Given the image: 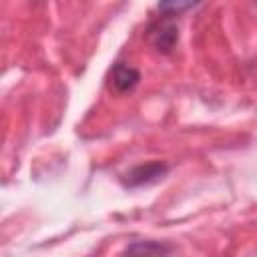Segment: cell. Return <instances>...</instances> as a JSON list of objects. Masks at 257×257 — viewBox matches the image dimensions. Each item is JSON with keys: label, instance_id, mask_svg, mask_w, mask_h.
<instances>
[{"label": "cell", "instance_id": "1", "mask_svg": "<svg viewBox=\"0 0 257 257\" xmlns=\"http://www.w3.org/2000/svg\"><path fill=\"white\" fill-rule=\"evenodd\" d=\"M167 173H169V165L167 163L153 161V163H145V165L133 167L128 173H124L120 177V181H122V185L126 189H137V187H145V185H153V183L161 181Z\"/></svg>", "mask_w": 257, "mask_h": 257}, {"label": "cell", "instance_id": "2", "mask_svg": "<svg viewBox=\"0 0 257 257\" xmlns=\"http://www.w3.org/2000/svg\"><path fill=\"white\" fill-rule=\"evenodd\" d=\"M149 42L151 46L157 50V52H163V54H169L175 44L179 42V28L175 22L171 20H159L155 22L151 28H149Z\"/></svg>", "mask_w": 257, "mask_h": 257}, {"label": "cell", "instance_id": "3", "mask_svg": "<svg viewBox=\"0 0 257 257\" xmlns=\"http://www.w3.org/2000/svg\"><path fill=\"white\" fill-rule=\"evenodd\" d=\"M141 80V72L131 66V64H124V62H116L112 68H110V86L116 90V92H128L133 90Z\"/></svg>", "mask_w": 257, "mask_h": 257}, {"label": "cell", "instance_id": "4", "mask_svg": "<svg viewBox=\"0 0 257 257\" xmlns=\"http://www.w3.org/2000/svg\"><path fill=\"white\" fill-rule=\"evenodd\" d=\"M175 249L171 245L159 241H137L124 249V253H139V255H169Z\"/></svg>", "mask_w": 257, "mask_h": 257}, {"label": "cell", "instance_id": "5", "mask_svg": "<svg viewBox=\"0 0 257 257\" xmlns=\"http://www.w3.org/2000/svg\"><path fill=\"white\" fill-rule=\"evenodd\" d=\"M201 0H159V12L165 16H175V14L191 10Z\"/></svg>", "mask_w": 257, "mask_h": 257}]
</instances>
